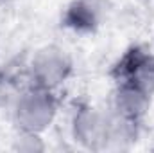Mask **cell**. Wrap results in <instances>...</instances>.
I'll use <instances>...</instances> for the list:
<instances>
[{
    "label": "cell",
    "instance_id": "1",
    "mask_svg": "<svg viewBox=\"0 0 154 153\" xmlns=\"http://www.w3.org/2000/svg\"><path fill=\"white\" fill-rule=\"evenodd\" d=\"M57 97L54 90L29 85L11 101V115L16 130L25 135H41L57 115Z\"/></svg>",
    "mask_w": 154,
    "mask_h": 153
},
{
    "label": "cell",
    "instance_id": "2",
    "mask_svg": "<svg viewBox=\"0 0 154 153\" xmlns=\"http://www.w3.org/2000/svg\"><path fill=\"white\" fill-rule=\"evenodd\" d=\"M27 69H29L31 85L56 92L72 76L74 61L63 47L56 43H48L39 47L32 54Z\"/></svg>",
    "mask_w": 154,
    "mask_h": 153
},
{
    "label": "cell",
    "instance_id": "3",
    "mask_svg": "<svg viewBox=\"0 0 154 153\" xmlns=\"http://www.w3.org/2000/svg\"><path fill=\"white\" fill-rule=\"evenodd\" d=\"M109 128H111L109 110H100L90 103H79L72 114L70 121L72 137L84 150L91 151L108 150Z\"/></svg>",
    "mask_w": 154,
    "mask_h": 153
},
{
    "label": "cell",
    "instance_id": "4",
    "mask_svg": "<svg viewBox=\"0 0 154 153\" xmlns=\"http://www.w3.org/2000/svg\"><path fill=\"white\" fill-rule=\"evenodd\" d=\"M111 76L116 83H129L134 85L147 94H154V54L147 49L136 45L124 52L118 60Z\"/></svg>",
    "mask_w": 154,
    "mask_h": 153
},
{
    "label": "cell",
    "instance_id": "5",
    "mask_svg": "<svg viewBox=\"0 0 154 153\" xmlns=\"http://www.w3.org/2000/svg\"><path fill=\"white\" fill-rule=\"evenodd\" d=\"M151 94L145 90L129 85V83H116L115 90L111 94V105L109 112L120 119L142 122V119L147 115L151 106Z\"/></svg>",
    "mask_w": 154,
    "mask_h": 153
},
{
    "label": "cell",
    "instance_id": "6",
    "mask_svg": "<svg viewBox=\"0 0 154 153\" xmlns=\"http://www.w3.org/2000/svg\"><path fill=\"white\" fill-rule=\"evenodd\" d=\"M68 27L75 31H91L97 24V7L91 0H75L68 5L65 15Z\"/></svg>",
    "mask_w": 154,
    "mask_h": 153
}]
</instances>
